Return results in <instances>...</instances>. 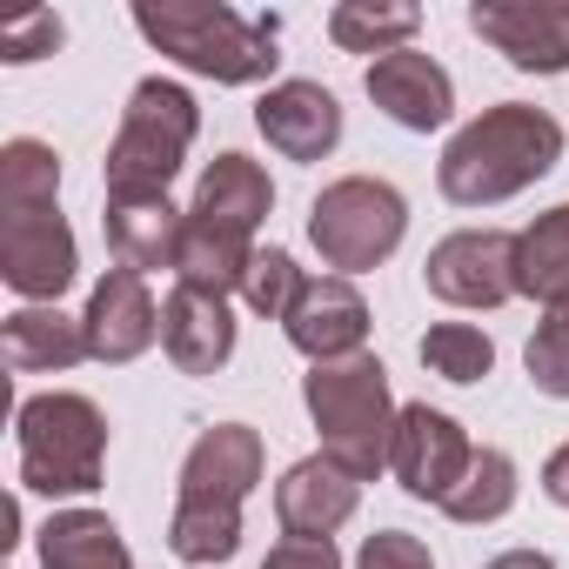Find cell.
<instances>
[{"label": "cell", "mask_w": 569, "mask_h": 569, "mask_svg": "<svg viewBox=\"0 0 569 569\" xmlns=\"http://www.w3.org/2000/svg\"><path fill=\"white\" fill-rule=\"evenodd\" d=\"M556 161H562V121L529 101H496L449 134L436 161V188L456 208H496L536 188Z\"/></svg>", "instance_id": "obj_1"}, {"label": "cell", "mask_w": 569, "mask_h": 569, "mask_svg": "<svg viewBox=\"0 0 569 569\" xmlns=\"http://www.w3.org/2000/svg\"><path fill=\"white\" fill-rule=\"evenodd\" d=\"M134 34L154 54H168L174 68L214 81V88H254L281 61V48H274L281 21L274 14L248 21V14L221 8V0H141V8H134Z\"/></svg>", "instance_id": "obj_2"}, {"label": "cell", "mask_w": 569, "mask_h": 569, "mask_svg": "<svg viewBox=\"0 0 569 569\" xmlns=\"http://www.w3.org/2000/svg\"><path fill=\"white\" fill-rule=\"evenodd\" d=\"M302 402H309V422H316L329 462H342L356 482H376L389 469L402 402L389 396V369L369 349L349 362H316L302 376Z\"/></svg>", "instance_id": "obj_3"}, {"label": "cell", "mask_w": 569, "mask_h": 569, "mask_svg": "<svg viewBox=\"0 0 569 569\" xmlns=\"http://www.w3.org/2000/svg\"><path fill=\"white\" fill-rule=\"evenodd\" d=\"M194 134H201V108H194V94L181 81H168V74L134 81V94L121 108V128L108 141V161H101L108 201H154V194H168V181L181 174Z\"/></svg>", "instance_id": "obj_4"}, {"label": "cell", "mask_w": 569, "mask_h": 569, "mask_svg": "<svg viewBox=\"0 0 569 569\" xmlns=\"http://www.w3.org/2000/svg\"><path fill=\"white\" fill-rule=\"evenodd\" d=\"M14 449H21V489L34 496H94L108 469V416L94 396L48 389L14 409Z\"/></svg>", "instance_id": "obj_5"}, {"label": "cell", "mask_w": 569, "mask_h": 569, "mask_svg": "<svg viewBox=\"0 0 569 569\" xmlns=\"http://www.w3.org/2000/svg\"><path fill=\"white\" fill-rule=\"evenodd\" d=\"M409 234V201L382 174H342L309 201V241L329 274H369L382 268Z\"/></svg>", "instance_id": "obj_6"}, {"label": "cell", "mask_w": 569, "mask_h": 569, "mask_svg": "<svg viewBox=\"0 0 569 569\" xmlns=\"http://www.w3.org/2000/svg\"><path fill=\"white\" fill-rule=\"evenodd\" d=\"M81 274L74 228L54 208H0V281L28 302V309H61V296Z\"/></svg>", "instance_id": "obj_7"}, {"label": "cell", "mask_w": 569, "mask_h": 569, "mask_svg": "<svg viewBox=\"0 0 569 569\" xmlns=\"http://www.w3.org/2000/svg\"><path fill=\"white\" fill-rule=\"evenodd\" d=\"M422 281L449 309H502V302H516V234L509 228H456L429 248Z\"/></svg>", "instance_id": "obj_8"}, {"label": "cell", "mask_w": 569, "mask_h": 569, "mask_svg": "<svg viewBox=\"0 0 569 569\" xmlns=\"http://www.w3.org/2000/svg\"><path fill=\"white\" fill-rule=\"evenodd\" d=\"M469 456H476V442H469V429H462L456 416H442V409H429V402H402L396 442H389V469H396V482H402L416 502H436V509H442L449 489L462 482Z\"/></svg>", "instance_id": "obj_9"}, {"label": "cell", "mask_w": 569, "mask_h": 569, "mask_svg": "<svg viewBox=\"0 0 569 569\" xmlns=\"http://www.w3.org/2000/svg\"><path fill=\"white\" fill-rule=\"evenodd\" d=\"M469 34L516 74H569V0H476Z\"/></svg>", "instance_id": "obj_10"}, {"label": "cell", "mask_w": 569, "mask_h": 569, "mask_svg": "<svg viewBox=\"0 0 569 569\" xmlns=\"http://www.w3.org/2000/svg\"><path fill=\"white\" fill-rule=\"evenodd\" d=\"M281 336H289L296 356L316 362H349L369 349V302L349 274H309L302 296L289 302V316H281Z\"/></svg>", "instance_id": "obj_11"}, {"label": "cell", "mask_w": 569, "mask_h": 569, "mask_svg": "<svg viewBox=\"0 0 569 569\" xmlns=\"http://www.w3.org/2000/svg\"><path fill=\"white\" fill-rule=\"evenodd\" d=\"M81 322H88V356L94 362H134L161 342V302L148 289V274H134V268H108L94 281Z\"/></svg>", "instance_id": "obj_12"}, {"label": "cell", "mask_w": 569, "mask_h": 569, "mask_svg": "<svg viewBox=\"0 0 569 569\" xmlns=\"http://www.w3.org/2000/svg\"><path fill=\"white\" fill-rule=\"evenodd\" d=\"M254 128L281 161H329L342 148V101L322 81H274L254 101Z\"/></svg>", "instance_id": "obj_13"}, {"label": "cell", "mask_w": 569, "mask_h": 569, "mask_svg": "<svg viewBox=\"0 0 569 569\" xmlns=\"http://www.w3.org/2000/svg\"><path fill=\"white\" fill-rule=\"evenodd\" d=\"M362 88H369V101H376L396 128H409V134H436V128H449V114H456V81H449V68H442L436 54H422V48H396V54L369 61Z\"/></svg>", "instance_id": "obj_14"}, {"label": "cell", "mask_w": 569, "mask_h": 569, "mask_svg": "<svg viewBox=\"0 0 569 569\" xmlns=\"http://www.w3.org/2000/svg\"><path fill=\"white\" fill-rule=\"evenodd\" d=\"M356 502H362V482L342 462H329V456H302V462L281 469V482H274V522H281V536L336 542V529L356 516Z\"/></svg>", "instance_id": "obj_15"}, {"label": "cell", "mask_w": 569, "mask_h": 569, "mask_svg": "<svg viewBox=\"0 0 569 569\" xmlns=\"http://www.w3.org/2000/svg\"><path fill=\"white\" fill-rule=\"evenodd\" d=\"M268 449L261 429L248 422H214L194 436V449L181 456V496H208V502H248L261 489Z\"/></svg>", "instance_id": "obj_16"}, {"label": "cell", "mask_w": 569, "mask_h": 569, "mask_svg": "<svg viewBox=\"0 0 569 569\" xmlns=\"http://www.w3.org/2000/svg\"><path fill=\"white\" fill-rule=\"evenodd\" d=\"M161 349L181 376H214L228 369L234 356V316H228V296H208V289H168L161 302Z\"/></svg>", "instance_id": "obj_17"}, {"label": "cell", "mask_w": 569, "mask_h": 569, "mask_svg": "<svg viewBox=\"0 0 569 569\" xmlns=\"http://www.w3.org/2000/svg\"><path fill=\"white\" fill-rule=\"evenodd\" d=\"M268 208H274V181H268V168H261L254 154H234V148L214 154V161L201 168L194 201H188L194 221L228 228V234H248V241H254V228L268 221Z\"/></svg>", "instance_id": "obj_18"}, {"label": "cell", "mask_w": 569, "mask_h": 569, "mask_svg": "<svg viewBox=\"0 0 569 569\" xmlns=\"http://www.w3.org/2000/svg\"><path fill=\"white\" fill-rule=\"evenodd\" d=\"M0 362L14 376H61L74 362H94L88 356V322L68 316V309H14L0 322Z\"/></svg>", "instance_id": "obj_19"}, {"label": "cell", "mask_w": 569, "mask_h": 569, "mask_svg": "<svg viewBox=\"0 0 569 569\" xmlns=\"http://www.w3.org/2000/svg\"><path fill=\"white\" fill-rule=\"evenodd\" d=\"M101 228H108V254H114V268L161 274V268H174V254H181V228H188V214H181L168 194H154V201H108Z\"/></svg>", "instance_id": "obj_20"}, {"label": "cell", "mask_w": 569, "mask_h": 569, "mask_svg": "<svg viewBox=\"0 0 569 569\" xmlns=\"http://www.w3.org/2000/svg\"><path fill=\"white\" fill-rule=\"evenodd\" d=\"M41 569H134L128 536L101 509H54L41 522Z\"/></svg>", "instance_id": "obj_21"}, {"label": "cell", "mask_w": 569, "mask_h": 569, "mask_svg": "<svg viewBox=\"0 0 569 569\" xmlns=\"http://www.w3.org/2000/svg\"><path fill=\"white\" fill-rule=\"evenodd\" d=\"M254 254H261V248H254L248 234H228V228H208V221L188 214L181 254H174V281H181V289H208V296H241Z\"/></svg>", "instance_id": "obj_22"}, {"label": "cell", "mask_w": 569, "mask_h": 569, "mask_svg": "<svg viewBox=\"0 0 569 569\" xmlns=\"http://www.w3.org/2000/svg\"><path fill=\"white\" fill-rule=\"evenodd\" d=\"M516 296L542 309L569 302V201H556L549 214H536L516 234Z\"/></svg>", "instance_id": "obj_23"}, {"label": "cell", "mask_w": 569, "mask_h": 569, "mask_svg": "<svg viewBox=\"0 0 569 569\" xmlns=\"http://www.w3.org/2000/svg\"><path fill=\"white\" fill-rule=\"evenodd\" d=\"M168 549L188 569H214L241 549V502H208V496H174L168 516Z\"/></svg>", "instance_id": "obj_24"}, {"label": "cell", "mask_w": 569, "mask_h": 569, "mask_svg": "<svg viewBox=\"0 0 569 569\" xmlns=\"http://www.w3.org/2000/svg\"><path fill=\"white\" fill-rule=\"evenodd\" d=\"M509 509H516V456H509V449H489V442H482V449L469 456L462 482L449 489L442 516H449V522H469V529H476V522H502Z\"/></svg>", "instance_id": "obj_25"}, {"label": "cell", "mask_w": 569, "mask_h": 569, "mask_svg": "<svg viewBox=\"0 0 569 569\" xmlns=\"http://www.w3.org/2000/svg\"><path fill=\"white\" fill-rule=\"evenodd\" d=\"M422 34V8H376V0H342L329 14V41L342 54H396V48H416Z\"/></svg>", "instance_id": "obj_26"}, {"label": "cell", "mask_w": 569, "mask_h": 569, "mask_svg": "<svg viewBox=\"0 0 569 569\" xmlns=\"http://www.w3.org/2000/svg\"><path fill=\"white\" fill-rule=\"evenodd\" d=\"M61 194V154L34 134H14L0 148V208H54Z\"/></svg>", "instance_id": "obj_27"}, {"label": "cell", "mask_w": 569, "mask_h": 569, "mask_svg": "<svg viewBox=\"0 0 569 569\" xmlns=\"http://www.w3.org/2000/svg\"><path fill=\"white\" fill-rule=\"evenodd\" d=\"M416 356H422L429 376H442V382H456V389H469V382H482V376L496 369V342H489L476 322H436V329L416 342Z\"/></svg>", "instance_id": "obj_28"}, {"label": "cell", "mask_w": 569, "mask_h": 569, "mask_svg": "<svg viewBox=\"0 0 569 569\" xmlns=\"http://www.w3.org/2000/svg\"><path fill=\"white\" fill-rule=\"evenodd\" d=\"M522 369L549 402H569V302L542 309V322H536V336L522 349Z\"/></svg>", "instance_id": "obj_29"}, {"label": "cell", "mask_w": 569, "mask_h": 569, "mask_svg": "<svg viewBox=\"0 0 569 569\" xmlns=\"http://www.w3.org/2000/svg\"><path fill=\"white\" fill-rule=\"evenodd\" d=\"M302 268H296V254L289 248H261L254 254V268H248V281H241V302L254 309V316H268V322H281L289 316V302L302 296Z\"/></svg>", "instance_id": "obj_30"}, {"label": "cell", "mask_w": 569, "mask_h": 569, "mask_svg": "<svg viewBox=\"0 0 569 569\" xmlns=\"http://www.w3.org/2000/svg\"><path fill=\"white\" fill-rule=\"evenodd\" d=\"M356 569H436V556H429V542L409 536V529H376V536H362Z\"/></svg>", "instance_id": "obj_31"}, {"label": "cell", "mask_w": 569, "mask_h": 569, "mask_svg": "<svg viewBox=\"0 0 569 569\" xmlns=\"http://www.w3.org/2000/svg\"><path fill=\"white\" fill-rule=\"evenodd\" d=\"M68 41V28H61V14H28V21H14L8 34H0V61L8 68H28V61H41V54H54Z\"/></svg>", "instance_id": "obj_32"}, {"label": "cell", "mask_w": 569, "mask_h": 569, "mask_svg": "<svg viewBox=\"0 0 569 569\" xmlns=\"http://www.w3.org/2000/svg\"><path fill=\"white\" fill-rule=\"evenodd\" d=\"M261 569H342V549L336 542H309V536H281L261 556Z\"/></svg>", "instance_id": "obj_33"}, {"label": "cell", "mask_w": 569, "mask_h": 569, "mask_svg": "<svg viewBox=\"0 0 569 569\" xmlns=\"http://www.w3.org/2000/svg\"><path fill=\"white\" fill-rule=\"evenodd\" d=\"M542 496H549L556 509H569V442L549 449V462H542Z\"/></svg>", "instance_id": "obj_34"}, {"label": "cell", "mask_w": 569, "mask_h": 569, "mask_svg": "<svg viewBox=\"0 0 569 569\" xmlns=\"http://www.w3.org/2000/svg\"><path fill=\"white\" fill-rule=\"evenodd\" d=\"M482 569H556V556H549V549H502V556H489Z\"/></svg>", "instance_id": "obj_35"}]
</instances>
